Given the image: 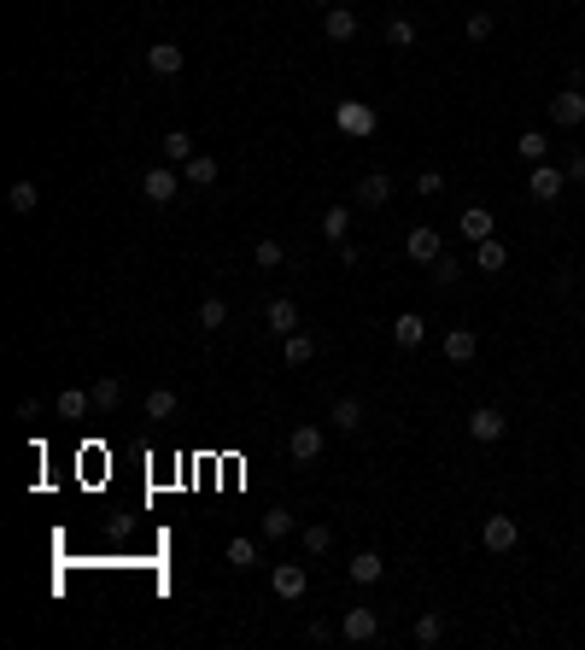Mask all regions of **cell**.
I'll return each mask as SVG.
<instances>
[{
  "label": "cell",
  "mask_w": 585,
  "mask_h": 650,
  "mask_svg": "<svg viewBox=\"0 0 585 650\" xmlns=\"http://www.w3.org/2000/svg\"><path fill=\"white\" fill-rule=\"evenodd\" d=\"M480 545H486L492 557H509L521 545V522L516 516H486V527H480Z\"/></svg>",
  "instance_id": "6da1fadb"
},
{
  "label": "cell",
  "mask_w": 585,
  "mask_h": 650,
  "mask_svg": "<svg viewBox=\"0 0 585 650\" xmlns=\"http://www.w3.org/2000/svg\"><path fill=\"white\" fill-rule=\"evenodd\" d=\"M140 194L153 199V205H170V199L181 194V170L176 165H153L147 176H140Z\"/></svg>",
  "instance_id": "7a4b0ae2"
},
{
  "label": "cell",
  "mask_w": 585,
  "mask_h": 650,
  "mask_svg": "<svg viewBox=\"0 0 585 650\" xmlns=\"http://www.w3.org/2000/svg\"><path fill=\"white\" fill-rule=\"evenodd\" d=\"M340 638H346V645H375L381 638V615L375 609H346V615H340Z\"/></svg>",
  "instance_id": "3957f363"
},
{
  "label": "cell",
  "mask_w": 585,
  "mask_h": 650,
  "mask_svg": "<svg viewBox=\"0 0 585 650\" xmlns=\"http://www.w3.org/2000/svg\"><path fill=\"white\" fill-rule=\"evenodd\" d=\"M469 434L480 439V445H498V439L509 434V422H503L498 405H474V410H469Z\"/></svg>",
  "instance_id": "277c9868"
},
{
  "label": "cell",
  "mask_w": 585,
  "mask_h": 650,
  "mask_svg": "<svg viewBox=\"0 0 585 650\" xmlns=\"http://www.w3.org/2000/svg\"><path fill=\"white\" fill-rule=\"evenodd\" d=\"M550 124H557V129H580L585 124V88H562V94H550Z\"/></svg>",
  "instance_id": "5b68a950"
},
{
  "label": "cell",
  "mask_w": 585,
  "mask_h": 650,
  "mask_svg": "<svg viewBox=\"0 0 585 650\" xmlns=\"http://www.w3.org/2000/svg\"><path fill=\"white\" fill-rule=\"evenodd\" d=\"M392 199V176L387 170H369V176H357V188H351V205H363V212H375V205H387Z\"/></svg>",
  "instance_id": "8992f818"
},
{
  "label": "cell",
  "mask_w": 585,
  "mask_h": 650,
  "mask_svg": "<svg viewBox=\"0 0 585 650\" xmlns=\"http://www.w3.org/2000/svg\"><path fill=\"white\" fill-rule=\"evenodd\" d=\"M562 188H568V170H557V165H533V182H527V194L539 199V205H557V199H562Z\"/></svg>",
  "instance_id": "52a82bcc"
},
{
  "label": "cell",
  "mask_w": 585,
  "mask_h": 650,
  "mask_svg": "<svg viewBox=\"0 0 585 650\" xmlns=\"http://www.w3.org/2000/svg\"><path fill=\"white\" fill-rule=\"evenodd\" d=\"M322 445H328V434H322L317 422H299L287 434V452H292V463H317L322 457Z\"/></svg>",
  "instance_id": "ba28073f"
},
{
  "label": "cell",
  "mask_w": 585,
  "mask_h": 650,
  "mask_svg": "<svg viewBox=\"0 0 585 650\" xmlns=\"http://www.w3.org/2000/svg\"><path fill=\"white\" fill-rule=\"evenodd\" d=\"M445 633H451V615H445V609H421V615H416V627H410L416 650H433V645H445Z\"/></svg>",
  "instance_id": "9c48e42d"
},
{
  "label": "cell",
  "mask_w": 585,
  "mask_h": 650,
  "mask_svg": "<svg viewBox=\"0 0 585 650\" xmlns=\"http://www.w3.org/2000/svg\"><path fill=\"white\" fill-rule=\"evenodd\" d=\"M305 586H310L305 563H276V568H269V592L287 598V604H292V598H305Z\"/></svg>",
  "instance_id": "30bf717a"
},
{
  "label": "cell",
  "mask_w": 585,
  "mask_h": 650,
  "mask_svg": "<svg viewBox=\"0 0 585 650\" xmlns=\"http://www.w3.org/2000/svg\"><path fill=\"white\" fill-rule=\"evenodd\" d=\"M328 422H334L340 434H363V422H369V416H363V398L357 393H340L334 410H328Z\"/></svg>",
  "instance_id": "8fae6325"
},
{
  "label": "cell",
  "mask_w": 585,
  "mask_h": 650,
  "mask_svg": "<svg viewBox=\"0 0 585 650\" xmlns=\"http://www.w3.org/2000/svg\"><path fill=\"white\" fill-rule=\"evenodd\" d=\"M181 65H188V53H181L176 42H153L147 47V71L153 76H181Z\"/></svg>",
  "instance_id": "7c38bea8"
},
{
  "label": "cell",
  "mask_w": 585,
  "mask_h": 650,
  "mask_svg": "<svg viewBox=\"0 0 585 650\" xmlns=\"http://www.w3.org/2000/svg\"><path fill=\"white\" fill-rule=\"evenodd\" d=\"M264 323H269V334H299V305H292L287 293H276L264 305Z\"/></svg>",
  "instance_id": "4fadbf2b"
},
{
  "label": "cell",
  "mask_w": 585,
  "mask_h": 650,
  "mask_svg": "<svg viewBox=\"0 0 585 650\" xmlns=\"http://www.w3.org/2000/svg\"><path fill=\"white\" fill-rule=\"evenodd\" d=\"M445 357L451 364H474V357H480V334H474V328H445Z\"/></svg>",
  "instance_id": "5bb4252c"
},
{
  "label": "cell",
  "mask_w": 585,
  "mask_h": 650,
  "mask_svg": "<svg viewBox=\"0 0 585 650\" xmlns=\"http://www.w3.org/2000/svg\"><path fill=\"white\" fill-rule=\"evenodd\" d=\"M405 253H410V264H433V258H445V246H439V235H433V229H410V235H405Z\"/></svg>",
  "instance_id": "9a60e30c"
},
{
  "label": "cell",
  "mask_w": 585,
  "mask_h": 650,
  "mask_svg": "<svg viewBox=\"0 0 585 650\" xmlns=\"http://www.w3.org/2000/svg\"><path fill=\"white\" fill-rule=\"evenodd\" d=\"M322 36H328V42H351V36H357V12H351V6H328V12H322Z\"/></svg>",
  "instance_id": "2e32d148"
},
{
  "label": "cell",
  "mask_w": 585,
  "mask_h": 650,
  "mask_svg": "<svg viewBox=\"0 0 585 650\" xmlns=\"http://www.w3.org/2000/svg\"><path fill=\"white\" fill-rule=\"evenodd\" d=\"M217 176H223V165H217L211 153H194L188 165H181V182H188V188H211Z\"/></svg>",
  "instance_id": "e0dca14e"
},
{
  "label": "cell",
  "mask_w": 585,
  "mask_h": 650,
  "mask_svg": "<svg viewBox=\"0 0 585 650\" xmlns=\"http://www.w3.org/2000/svg\"><path fill=\"white\" fill-rule=\"evenodd\" d=\"M346 574L357 580V586H375V580L387 574V557H381V551H357V557L346 563Z\"/></svg>",
  "instance_id": "ac0fdd59"
},
{
  "label": "cell",
  "mask_w": 585,
  "mask_h": 650,
  "mask_svg": "<svg viewBox=\"0 0 585 650\" xmlns=\"http://www.w3.org/2000/svg\"><path fill=\"white\" fill-rule=\"evenodd\" d=\"M322 241H334V246L351 241V205H328L322 212Z\"/></svg>",
  "instance_id": "d6986e66"
},
{
  "label": "cell",
  "mask_w": 585,
  "mask_h": 650,
  "mask_svg": "<svg viewBox=\"0 0 585 650\" xmlns=\"http://www.w3.org/2000/svg\"><path fill=\"white\" fill-rule=\"evenodd\" d=\"M53 410L65 416V422H83L88 410H94V393H83V387H65V393L53 398Z\"/></svg>",
  "instance_id": "ffe728a7"
},
{
  "label": "cell",
  "mask_w": 585,
  "mask_h": 650,
  "mask_svg": "<svg viewBox=\"0 0 585 650\" xmlns=\"http://www.w3.org/2000/svg\"><path fill=\"white\" fill-rule=\"evenodd\" d=\"M392 340H398L405 352H416L421 340H428V323H421L416 311H405V317H398V323H392Z\"/></svg>",
  "instance_id": "44dd1931"
},
{
  "label": "cell",
  "mask_w": 585,
  "mask_h": 650,
  "mask_svg": "<svg viewBox=\"0 0 585 650\" xmlns=\"http://www.w3.org/2000/svg\"><path fill=\"white\" fill-rule=\"evenodd\" d=\"M36 199H42V188L29 182V176H18V182L6 188V205H12L18 217H29V212H36Z\"/></svg>",
  "instance_id": "7402d4cb"
},
{
  "label": "cell",
  "mask_w": 585,
  "mask_h": 650,
  "mask_svg": "<svg viewBox=\"0 0 585 650\" xmlns=\"http://www.w3.org/2000/svg\"><path fill=\"white\" fill-rule=\"evenodd\" d=\"M457 229H462V235H469L474 246H480V241H492V212H486V205H469Z\"/></svg>",
  "instance_id": "603a6c76"
},
{
  "label": "cell",
  "mask_w": 585,
  "mask_h": 650,
  "mask_svg": "<svg viewBox=\"0 0 585 650\" xmlns=\"http://www.w3.org/2000/svg\"><path fill=\"white\" fill-rule=\"evenodd\" d=\"M299 539H305L310 557H328V551H334V527H328V522H305V527H299Z\"/></svg>",
  "instance_id": "cb8c5ba5"
},
{
  "label": "cell",
  "mask_w": 585,
  "mask_h": 650,
  "mask_svg": "<svg viewBox=\"0 0 585 650\" xmlns=\"http://www.w3.org/2000/svg\"><path fill=\"white\" fill-rule=\"evenodd\" d=\"M340 129H351V135H375V106H340Z\"/></svg>",
  "instance_id": "d4e9b609"
},
{
  "label": "cell",
  "mask_w": 585,
  "mask_h": 650,
  "mask_svg": "<svg viewBox=\"0 0 585 650\" xmlns=\"http://www.w3.org/2000/svg\"><path fill=\"white\" fill-rule=\"evenodd\" d=\"M158 147H164V165H188V158H194V135H188V129H170Z\"/></svg>",
  "instance_id": "484cf974"
},
{
  "label": "cell",
  "mask_w": 585,
  "mask_h": 650,
  "mask_svg": "<svg viewBox=\"0 0 585 650\" xmlns=\"http://www.w3.org/2000/svg\"><path fill=\"white\" fill-rule=\"evenodd\" d=\"M88 393H94V410H117L124 405V381H117V375H100Z\"/></svg>",
  "instance_id": "4316f807"
},
{
  "label": "cell",
  "mask_w": 585,
  "mask_h": 650,
  "mask_svg": "<svg viewBox=\"0 0 585 650\" xmlns=\"http://www.w3.org/2000/svg\"><path fill=\"white\" fill-rule=\"evenodd\" d=\"M199 328H211V334H223V328H228V305H223L217 293L199 299Z\"/></svg>",
  "instance_id": "83f0119b"
},
{
  "label": "cell",
  "mask_w": 585,
  "mask_h": 650,
  "mask_svg": "<svg viewBox=\"0 0 585 650\" xmlns=\"http://www.w3.org/2000/svg\"><path fill=\"white\" fill-rule=\"evenodd\" d=\"M170 416H176V393H170V387H153V393H147V422H170Z\"/></svg>",
  "instance_id": "f1b7e54d"
},
{
  "label": "cell",
  "mask_w": 585,
  "mask_h": 650,
  "mask_svg": "<svg viewBox=\"0 0 585 650\" xmlns=\"http://www.w3.org/2000/svg\"><path fill=\"white\" fill-rule=\"evenodd\" d=\"M228 568H258V557H264V551H258V539H228Z\"/></svg>",
  "instance_id": "f546056e"
},
{
  "label": "cell",
  "mask_w": 585,
  "mask_h": 650,
  "mask_svg": "<svg viewBox=\"0 0 585 650\" xmlns=\"http://www.w3.org/2000/svg\"><path fill=\"white\" fill-rule=\"evenodd\" d=\"M387 47H405V53L416 47V24H410L405 12H392V18H387Z\"/></svg>",
  "instance_id": "4dcf8cb0"
},
{
  "label": "cell",
  "mask_w": 585,
  "mask_h": 650,
  "mask_svg": "<svg viewBox=\"0 0 585 650\" xmlns=\"http://www.w3.org/2000/svg\"><path fill=\"white\" fill-rule=\"evenodd\" d=\"M281 357H287L292 369H305L310 357H317V334H287V352H281Z\"/></svg>",
  "instance_id": "1f68e13d"
},
{
  "label": "cell",
  "mask_w": 585,
  "mask_h": 650,
  "mask_svg": "<svg viewBox=\"0 0 585 650\" xmlns=\"http://www.w3.org/2000/svg\"><path fill=\"white\" fill-rule=\"evenodd\" d=\"M503 264H509V246H503L498 235H492V241H480V269H486V276H498Z\"/></svg>",
  "instance_id": "d6a6232c"
},
{
  "label": "cell",
  "mask_w": 585,
  "mask_h": 650,
  "mask_svg": "<svg viewBox=\"0 0 585 650\" xmlns=\"http://www.w3.org/2000/svg\"><path fill=\"white\" fill-rule=\"evenodd\" d=\"M516 153H521V158H533V165H544V153H550V141H544V129H527V135L516 141Z\"/></svg>",
  "instance_id": "836d02e7"
},
{
  "label": "cell",
  "mask_w": 585,
  "mask_h": 650,
  "mask_svg": "<svg viewBox=\"0 0 585 650\" xmlns=\"http://www.w3.org/2000/svg\"><path fill=\"white\" fill-rule=\"evenodd\" d=\"M287 534H299V522L287 510H264V539H287Z\"/></svg>",
  "instance_id": "e575fe53"
},
{
  "label": "cell",
  "mask_w": 585,
  "mask_h": 650,
  "mask_svg": "<svg viewBox=\"0 0 585 650\" xmlns=\"http://www.w3.org/2000/svg\"><path fill=\"white\" fill-rule=\"evenodd\" d=\"M252 258H258L264 269H281V264H287V246H281V241H258V246H252Z\"/></svg>",
  "instance_id": "d590c367"
},
{
  "label": "cell",
  "mask_w": 585,
  "mask_h": 650,
  "mask_svg": "<svg viewBox=\"0 0 585 650\" xmlns=\"http://www.w3.org/2000/svg\"><path fill=\"white\" fill-rule=\"evenodd\" d=\"M433 287H451V282H457V258H433Z\"/></svg>",
  "instance_id": "8d00e7d4"
},
{
  "label": "cell",
  "mask_w": 585,
  "mask_h": 650,
  "mask_svg": "<svg viewBox=\"0 0 585 650\" xmlns=\"http://www.w3.org/2000/svg\"><path fill=\"white\" fill-rule=\"evenodd\" d=\"M416 194H421V199L445 194V176H439V170H421V176H416Z\"/></svg>",
  "instance_id": "74e56055"
},
{
  "label": "cell",
  "mask_w": 585,
  "mask_h": 650,
  "mask_svg": "<svg viewBox=\"0 0 585 650\" xmlns=\"http://www.w3.org/2000/svg\"><path fill=\"white\" fill-rule=\"evenodd\" d=\"M492 29H498V24H492V12H474L469 18V42H492Z\"/></svg>",
  "instance_id": "f35d334b"
},
{
  "label": "cell",
  "mask_w": 585,
  "mask_h": 650,
  "mask_svg": "<svg viewBox=\"0 0 585 650\" xmlns=\"http://www.w3.org/2000/svg\"><path fill=\"white\" fill-rule=\"evenodd\" d=\"M562 170H568V182H585V147H573V153H568V165H562Z\"/></svg>",
  "instance_id": "ab89813d"
},
{
  "label": "cell",
  "mask_w": 585,
  "mask_h": 650,
  "mask_svg": "<svg viewBox=\"0 0 585 650\" xmlns=\"http://www.w3.org/2000/svg\"><path fill=\"white\" fill-rule=\"evenodd\" d=\"M328 638H340L334 622H310V645H328Z\"/></svg>",
  "instance_id": "60d3db41"
},
{
  "label": "cell",
  "mask_w": 585,
  "mask_h": 650,
  "mask_svg": "<svg viewBox=\"0 0 585 650\" xmlns=\"http://www.w3.org/2000/svg\"><path fill=\"white\" fill-rule=\"evenodd\" d=\"M310 6H334V0H310Z\"/></svg>",
  "instance_id": "b9f144b4"
}]
</instances>
